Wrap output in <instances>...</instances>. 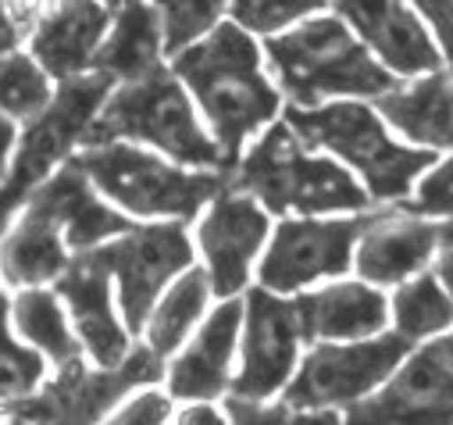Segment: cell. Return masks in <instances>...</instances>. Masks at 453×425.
Listing matches in <instances>:
<instances>
[{
	"label": "cell",
	"mask_w": 453,
	"mask_h": 425,
	"mask_svg": "<svg viewBox=\"0 0 453 425\" xmlns=\"http://www.w3.org/2000/svg\"><path fill=\"white\" fill-rule=\"evenodd\" d=\"M75 168L111 200L122 215L189 222L221 189H229V172H189L133 143H96L72 154Z\"/></svg>",
	"instance_id": "5b68a950"
},
{
	"label": "cell",
	"mask_w": 453,
	"mask_h": 425,
	"mask_svg": "<svg viewBox=\"0 0 453 425\" xmlns=\"http://www.w3.org/2000/svg\"><path fill=\"white\" fill-rule=\"evenodd\" d=\"M265 58L296 112H314L325 97L379 100L400 86L335 15H311L289 33L272 36Z\"/></svg>",
	"instance_id": "7a4b0ae2"
},
{
	"label": "cell",
	"mask_w": 453,
	"mask_h": 425,
	"mask_svg": "<svg viewBox=\"0 0 453 425\" xmlns=\"http://www.w3.org/2000/svg\"><path fill=\"white\" fill-rule=\"evenodd\" d=\"M54 100V82L29 58V50L0 58V115L15 126H29Z\"/></svg>",
	"instance_id": "4316f807"
},
{
	"label": "cell",
	"mask_w": 453,
	"mask_h": 425,
	"mask_svg": "<svg viewBox=\"0 0 453 425\" xmlns=\"http://www.w3.org/2000/svg\"><path fill=\"white\" fill-rule=\"evenodd\" d=\"M40 19V4H0V58L19 54L29 43Z\"/></svg>",
	"instance_id": "e575fe53"
},
{
	"label": "cell",
	"mask_w": 453,
	"mask_h": 425,
	"mask_svg": "<svg viewBox=\"0 0 453 425\" xmlns=\"http://www.w3.org/2000/svg\"><path fill=\"white\" fill-rule=\"evenodd\" d=\"M300 340L307 344H357L372 340L389 322L386 297L368 282H332L293 297Z\"/></svg>",
	"instance_id": "ac0fdd59"
},
{
	"label": "cell",
	"mask_w": 453,
	"mask_h": 425,
	"mask_svg": "<svg viewBox=\"0 0 453 425\" xmlns=\"http://www.w3.org/2000/svg\"><path fill=\"white\" fill-rule=\"evenodd\" d=\"M211 297V282L203 275V268H189L182 272V279H175V286L154 304L147 326H143V347L154 358H168L172 351H179V344L189 336V329L200 322V314L207 307Z\"/></svg>",
	"instance_id": "484cf974"
},
{
	"label": "cell",
	"mask_w": 453,
	"mask_h": 425,
	"mask_svg": "<svg viewBox=\"0 0 453 425\" xmlns=\"http://www.w3.org/2000/svg\"><path fill=\"white\" fill-rule=\"evenodd\" d=\"M115 8L111 4H47L40 8L29 36V58L47 72L50 82H68L89 72Z\"/></svg>",
	"instance_id": "e0dca14e"
},
{
	"label": "cell",
	"mask_w": 453,
	"mask_h": 425,
	"mask_svg": "<svg viewBox=\"0 0 453 425\" xmlns=\"http://www.w3.org/2000/svg\"><path fill=\"white\" fill-rule=\"evenodd\" d=\"M15 143H19V126L0 115V186H4V175H8V165H12Z\"/></svg>",
	"instance_id": "74e56055"
},
{
	"label": "cell",
	"mask_w": 453,
	"mask_h": 425,
	"mask_svg": "<svg viewBox=\"0 0 453 425\" xmlns=\"http://www.w3.org/2000/svg\"><path fill=\"white\" fill-rule=\"evenodd\" d=\"M161 19L157 4H122L115 8L100 50L93 54L89 72L111 79L115 86H129L161 68Z\"/></svg>",
	"instance_id": "603a6c76"
},
{
	"label": "cell",
	"mask_w": 453,
	"mask_h": 425,
	"mask_svg": "<svg viewBox=\"0 0 453 425\" xmlns=\"http://www.w3.org/2000/svg\"><path fill=\"white\" fill-rule=\"evenodd\" d=\"M372 215L354 219H296L282 222L265 251L257 282L268 293H296L314 279L347 275L354 265V247L368 229Z\"/></svg>",
	"instance_id": "8fae6325"
},
{
	"label": "cell",
	"mask_w": 453,
	"mask_h": 425,
	"mask_svg": "<svg viewBox=\"0 0 453 425\" xmlns=\"http://www.w3.org/2000/svg\"><path fill=\"white\" fill-rule=\"evenodd\" d=\"M168 421H172V397L147 386L143 393L111 411L104 425H168Z\"/></svg>",
	"instance_id": "836d02e7"
},
{
	"label": "cell",
	"mask_w": 453,
	"mask_h": 425,
	"mask_svg": "<svg viewBox=\"0 0 453 425\" xmlns=\"http://www.w3.org/2000/svg\"><path fill=\"white\" fill-rule=\"evenodd\" d=\"M411 344L403 336H375L357 344H314L300 372L289 379L282 404L293 411H335L354 407L386 382Z\"/></svg>",
	"instance_id": "9c48e42d"
},
{
	"label": "cell",
	"mask_w": 453,
	"mask_h": 425,
	"mask_svg": "<svg viewBox=\"0 0 453 425\" xmlns=\"http://www.w3.org/2000/svg\"><path fill=\"white\" fill-rule=\"evenodd\" d=\"M225 421L229 425H343L339 411H293L279 404H254V400H225Z\"/></svg>",
	"instance_id": "4dcf8cb0"
},
{
	"label": "cell",
	"mask_w": 453,
	"mask_h": 425,
	"mask_svg": "<svg viewBox=\"0 0 453 425\" xmlns=\"http://www.w3.org/2000/svg\"><path fill=\"white\" fill-rule=\"evenodd\" d=\"M111 93H115V82L96 72H86L79 79L58 82L47 112L22 126L4 186H0V233L8 229L26 197L36 186H43L65 161H72Z\"/></svg>",
	"instance_id": "52a82bcc"
},
{
	"label": "cell",
	"mask_w": 453,
	"mask_h": 425,
	"mask_svg": "<svg viewBox=\"0 0 453 425\" xmlns=\"http://www.w3.org/2000/svg\"><path fill=\"white\" fill-rule=\"evenodd\" d=\"M172 75L196 97L211 140L233 172L243 143L279 112V89L261 68V47L236 22H218L200 43L172 61Z\"/></svg>",
	"instance_id": "6da1fadb"
},
{
	"label": "cell",
	"mask_w": 453,
	"mask_h": 425,
	"mask_svg": "<svg viewBox=\"0 0 453 425\" xmlns=\"http://www.w3.org/2000/svg\"><path fill=\"white\" fill-rule=\"evenodd\" d=\"M68 265H72V254L61 233L47 219L19 207L8 229L0 233V282L15 293L50 290Z\"/></svg>",
	"instance_id": "7402d4cb"
},
{
	"label": "cell",
	"mask_w": 453,
	"mask_h": 425,
	"mask_svg": "<svg viewBox=\"0 0 453 425\" xmlns=\"http://www.w3.org/2000/svg\"><path fill=\"white\" fill-rule=\"evenodd\" d=\"M428 347H432V354H435L442 365L453 368V336H442V340H435V344H428Z\"/></svg>",
	"instance_id": "ab89813d"
},
{
	"label": "cell",
	"mask_w": 453,
	"mask_h": 425,
	"mask_svg": "<svg viewBox=\"0 0 453 425\" xmlns=\"http://www.w3.org/2000/svg\"><path fill=\"white\" fill-rule=\"evenodd\" d=\"M225 15V4L203 0V4H157L161 19V50L179 58L193 43H200Z\"/></svg>",
	"instance_id": "f546056e"
},
{
	"label": "cell",
	"mask_w": 453,
	"mask_h": 425,
	"mask_svg": "<svg viewBox=\"0 0 453 425\" xmlns=\"http://www.w3.org/2000/svg\"><path fill=\"white\" fill-rule=\"evenodd\" d=\"M435 282L446 286V297L453 300V251H442L435 261Z\"/></svg>",
	"instance_id": "f35d334b"
},
{
	"label": "cell",
	"mask_w": 453,
	"mask_h": 425,
	"mask_svg": "<svg viewBox=\"0 0 453 425\" xmlns=\"http://www.w3.org/2000/svg\"><path fill=\"white\" fill-rule=\"evenodd\" d=\"M343 425H453V368L421 347L375 397L347 407Z\"/></svg>",
	"instance_id": "9a60e30c"
},
{
	"label": "cell",
	"mask_w": 453,
	"mask_h": 425,
	"mask_svg": "<svg viewBox=\"0 0 453 425\" xmlns=\"http://www.w3.org/2000/svg\"><path fill=\"white\" fill-rule=\"evenodd\" d=\"M22 207L33 211V215H40V219H47L61 233L72 258L89 254V251H96V247L136 229V222H129L119 207H111L93 189V182L75 168V161H65L43 186H36L26 197Z\"/></svg>",
	"instance_id": "5bb4252c"
},
{
	"label": "cell",
	"mask_w": 453,
	"mask_h": 425,
	"mask_svg": "<svg viewBox=\"0 0 453 425\" xmlns=\"http://www.w3.org/2000/svg\"><path fill=\"white\" fill-rule=\"evenodd\" d=\"M229 189L247 193L272 215H325V211H368V189L332 158L300 143V136L275 122L236 161Z\"/></svg>",
	"instance_id": "3957f363"
},
{
	"label": "cell",
	"mask_w": 453,
	"mask_h": 425,
	"mask_svg": "<svg viewBox=\"0 0 453 425\" xmlns=\"http://www.w3.org/2000/svg\"><path fill=\"white\" fill-rule=\"evenodd\" d=\"M418 12L432 22V29H435V36L446 50V61L453 65V4H421Z\"/></svg>",
	"instance_id": "d590c367"
},
{
	"label": "cell",
	"mask_w": 453,
	"mask_h": 425,
	"mask_svg": "<svg viewBox=\"0 0 453 425\" xmlns=\"http://www.w3.org/2000/svg\"><path fill=\"white\" fill-rule=\"evenodd\" d=\"M286 126L307 151H328L365 175L372 200H403L414 179L435 165L432 151H411L389 140L368 104L339 100L314 112H286Z\"/></svg>",
	"instance_id": "8992f818"
},
{
	"label": "cell",
	"mask_w": 453,
	"mask_h": 425,
	"mask_svg": "<svg viewBox=\"0 0 453 425\" xmlns=\"http://www.w3.org/2000/svg\"><path fill=\"white\" fill-rule=\"evenodd\" d=\"M435 236H439V243H442L446 251H453V222H446L442 229H435Z\"/></svg>",
	"instance_id": "60d3db41"
},
{
	"label": "cell",
	"mask_w": 453,
	"mask_h": 425,
	"mask_svg": "<svg viewBox=\"0 0 453 425\" xmlns=\"http://www.w3.org/2000/svg\"><path fill=\"white\" fill-rule=\"evenodd\" d=\"M8 318H12V333L54 368L86 358L72 333L68 311L61 307L54 290H19L8 300Z\"/></svg>",
	"instance_id": "d4e9b609"
},
{
	"label": "cell",
	"mask_w": 453,
	"mask_h": 425,
	"mask_svg": "<svg viewBox=\"0 0 453 425\" xmlns=\"http://www.w3.org/2000/svg\"><path fill=\"white\" fill-rule=\"evenodd\" d=\"M375 108L393 129L407 133L428 151L453 147V75L432 72L414 86H396L375 100Z\"/></svg>",
	"instance_id": "cb8c5ba5"
},
{
	"label": "cell",
	"mask_w": 453,
	"mask_h": 425,
	"mask_svg": "<svg viewBox=\"0 0 453 425\" xmlns=\"http://www.w3.org/2000/svg\"><path fill=\"white\" fill-rule=\"evenodd\" d=\"M243 329V304L221 300L211 318L200 326L193 344L172 361L168 368V397L172 400H193L211 404L229 390V365L236 354V340Z\"/></svg>",
	"instance_id": "d6986e66"
},
{
	"label": "cell",
	"mask_w": 453,
	"mask_h": 425,
	"mask_svg": "<svg viewBox=\"0 0 453 425\" xmlns=\"http://www.w3.org/2000/svg\"><path fill=\"white\" fill-rule=\"evenodd\" d=\"M161 379L165 361L143 344L119 368H89L86 358H75L43 379L33 397L0 407V425H104L111 411L122 407L126 393Z\"/></svg>",
	"instance_id": "ba28073f"
},
{
	"label": "cell",
	"mask_w": 453,
	"mask_h": 425,
	"mask_svg": "<svg viewBox=\"0 0 453 425\" xmlns=\"http://www.w3.org/2000/svg\"><path fill=\"white\" fill-rule=\"evenodd\" d=\"M96 143H147L182 165H196V172H229L221 151L196 122L189 93L165 65L140 82L119 86L104 100L82 147Z\"/></svg>",
	"instance_id": "277c9868"
},
{
	"label": "cell",
	"mask_w": 453,
	"mask_h": 425,
	"mask_svg": "<svg viewBox=\"0 0 453 425\" xmlns=\"http://www.w3.org/2000/svg\"><path fill=\"white\" fill-rule=\"evenodd\" d=\"M325 4H314V0H293V4H272V0H254V4H233L229 15L243 33H265L275 36L282 26L321 15Z\"/></svg>",
	"instance_id": "1f68e13d"
},
{
	"label": "cell",
	"mask_w": 453,
	"mask_h": 425,
	"mask_svg": "<svg viewBox=\"0 0 453 425\" xmlns=\"http://www.w3.org/2000/svg\"><path fill=\"white\" fill-rule=\"evenodd\" d=\"M435 243V226L403 211H379L354 247V265L368 286H393L428 265Z\"/></svg>",
	"instance_id": "44dd1931"
},
{
	"label": "cell",
	"mask_w": 453,
	"mask_h": 425,
	"mask_svg": "<svg viewBox=\"0 0 453 425\" xmlns=\"http://www.w3.org/2000/svg\"><path fill=\"white\" fill-rule=\"evenodd\" d=\"M111 279H119V300L126 314V333L140 336L161 290L193 265V243L182 222L136 226L133 233L96 247Z\"/></svg>",
	"instance_id": "30bf717a"
},
{
	"label": "cell",
	"mask_w": 453,
	"mask_h": 425,
	"mask_svg": "<svg viewBox=\"0 0 453 425\" xmlns=\"http://www.w3.org/2000/svg\"><path fill=\"white\" fill-rule=\"evenodd\" d=\"M265 240H268V211L247 193L221 189L207 204V215L196 226V243L214 297L233 300L247 286L250 265L265 247Z\"/></svg>",
	"instance_id": "4fadbf2b"
},
{
	"label": "cell",
	"mask_w": 453,
	"mask_h": 425,
	"mask_svg": "<svg viewBox=\"0 0 453 425\" xmlns=\"http://www.w3.org/2000/svg\"><path fill=\"white\" fill-rule=\"evenodd\" d=\"M300 326L293 300L275 297L268 290H250L243 300V365L240 375L229 382L236 400L265 404L272 393H279L300 354Z\"/></svg>",
	"instance_id": "7c38bea8"
},
{
	"label": "cell",
	"mask_w": 453,
	"mask_h": 425,
	"mask_svg": "<svg viewBox=\"0 0 453 425\" xmlns=\"http://www.w3.org/2000/svg\"><path fill=\"white\" fill-rule=\"evenodd\" d=\"M393 318H396V336L407 344L442 333L453 322V300L435 282V275H421L396 290L393 297Z\"/></svg>",
	"instance_id": "83f0119b"
},
{
	"label": "cell",
	"mask_w": 453,
	"mask_h": 425,
	"mask_svg": "<svg viewBox=\"0 0 453 425\" xmlns=\"http://www.w3.org/2000/svg\"><path fill=\"white\" fill-rule=\"evenodd\" d=\"M403 215H453V158L428 172L414 200L403 204Z\"/></svg>",
	"instance_id": "d6a6232c"
},
{
	"label": "cell",
	"mask_w": 453,
	"mask_h": 425,
	"mask_svg": "<svg viewBox=\"0 0 453 425\" xmlns=\"http://www.w3.org/2000/svg\"><path fill=\"white\" fill-rule=\"evenodd\" d=\"M58 300H65L72 333L86 358L96 361V368H119L129 358V333L119 322L111 307V275L96 251L75 254L65 275L54 282Z\"/></svg>",
	"instance_id": "2e32d148"
},
{
	"label": "cell",
	"mask_w": 453,
	"mask_h": 425,
	"mask_svg": "<svg viewBox=\"0 0 453 425\" xmlns=\"http://www.w3.org/2000/svg\"><path fill=\"white\" fill-rule=\"evenodd\" d=\"M335 19L357 29L361 43L386 61L389 75L439 72V50L407 4H335Z\"/></svg>",
	"instance_id": "ffe728a7"
},
{
	"label": "cell",
	"mask_w": 453,
	"mask_h": 425,
	"mask_svg": "<svg viewBox=\"0 0 453 425\" xmlns=\"http://www.w3.org/2000/svg\"><path fill=\"white\" fill-rule=\"evenodd\" d=\"M47 379V361L12 333L8 293H0V407L33 397Z\"/></svg>",
	"instance_id": "f1b7e54d"
},
{
	"label": "cell",
	"mask_w": 453,
	"mask_h": 425,
	"mask_svg": "<svg viewBox=\"0 0 453 425\" xmlns=\"http://www.w3.org/2000/svg\"><path fill=\"white\" fill-rule=\"evenodd\" d=\"M172 425H229V421H225V414L218 407H211V404H189V407H182L175 414Z\"/></svg>",
	"instance_id": "8d00e7d4"
}]
</instances>
